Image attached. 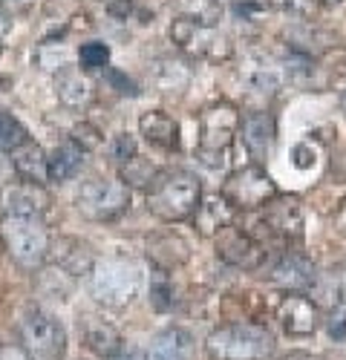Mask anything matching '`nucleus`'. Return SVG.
Listing matches in <instances>:
<instances>
[{
	"label": "nucleus",
	"mask_w": 346,
	"mask_h": 360,
	"mask_svg": "<svg viewBox=\"0 0 346 360\" xmlns=\"http://www.w3.org/2000/svg\"><path fill=\"white\" fill-rule=\"evenodd\" d=\"M81 340H84V346L90 349L93 354H98V357H104V360H110L115 352L124 346L119 328L110 326V323H104V320H96V317H86V320L81 323Z\"/></svg>",
	"instance_id": "22"
},
{
	"label": "nucleus",
	"mask_w": 346,
	"mask_h": 360,
	"mask_svg": "<svg viewBox=\"0 0 346 360\" xmlns=\"http://www.w3.org/2000/svg\"><path fill=\"white\" fill-rule=\"evenodd\" d=\"M277 360H323V357L321 354H309V352H288V354H283Z\"/></svg>",
	"instance_id": "41"
},
{
	"label": "nucleus",
	"mask_w": 346,
	"mask_h": 360,
	"mask_svg": "<svg viewBox=\"0 0 346 360\" xmlns=\"http://www.w3.org/2000/svg\"><path fill=\"white\" fill-rule=\"evenodd\" d=\"M240 136L248 159L254 165H263L277 141V118L269 110H251L240 118Z\"/></svg>",
	"instance_id": "12"
},
{
	"label": "nucleus",
	"mask_w": 346,
	"mask_h": 360,
	"mask_svg": "<svg viewBox=\"0 0 346 360\" xmlns=\"http://www.w3.org/2000/svg\"><path fill=\"white\" fill-rule=\"evenodd\" d=\"M75 205H78V214L90 222H115L130 211V188L122 179L93 176L81 185Z\"/></svg>",
	"instance_id": "6"
},
{
	"label": "nucleus",
	"mask_w": 346,
	"mask_h": 360,
	"mask_svg": "<svg viewBox=\"0 0 346 360\" xmlns=\"http://www.w3.org/2000/svg\"><path fill=\"white\" fill-rule=\"evenodd\" d=\"M107 12L115 18V20H127L130 12H133V0H107Z\"/></svg>",
	"instance_id": "36"
},
{
	"label": "nucleus",
	"mask_w": 346,
	"mask_h": 360,
	"mask_svg": "<svg viewBox=\"0 0 346 360\" xmlns=\"http://www.w3.org/2000/svg\"><path fill=\"white\" fill-rule=\"evenodd\" d=\"M12 165L15 173L23 182H32V185H46L49 182V167H46V153L44 147L35 144L29 139L26 144H20L18 150H12Z\"/></svg>",
	"instance_id": "23"
},
{
	"label": "nucleus",
	"mask_w": 346,
	"mask_h": 360,
	"mask_svg": "<svg viewBox=\"0 0 346 360\" xmlns=\"http://www.w3.org/2000/svg\"><path fill=\"white\" fill-rule=\"evenodd\" d=\"M104 81L115 89L119 96H139V89H136V84L124 75V72H119V70H113V67H107L104 70Z\"/></svg>",
	"instance_id": "35"
},
{
	"label": "nucleus",
	"mask_w": 346,
	"mask_h": 360,
	"mask_svg": "<svg viewBox=\"0 0 346 360\" xmlns=\"http://www.w3.org/2000/svg\"><path fill=\"white\" fill-rule=\"evenodd\" d=\"M269 6L286 12V15H295V18H312L321 6V0H266Z\"/></svg>",
	"instance_id": "34"
},
{
	"label": "nucleus",
	"mask_w": 346,
	"mask_h": 360,
	"mask_svg": "<svg viewBox=\"0 0 346 360\" xmlns=\"http://www.w3.org/2000/svg\"><path fill=\"white\" fill-rule=\"evenodd\" d=\"M269 280H271L277 288H283L286 294H303V291L312 288L314 280H317L314 262H312L303 251H286V254L274 262Z\"/></svg>",
	"instance_id": "16"
},
{
	"label": "nucleus",
	"mask_w": 346,
	"mask_h": 360,
	"mask_svg": "<svg viewBox=\"0 0 346 360\" xmlns=\"http://www.w3.org/2000/svg\"><path fill=\"white\" fill-rule=\"evenodd\" d=\"M148 259L150 265L156 268V271H177V268H182L188 259H191V245L188 239L173 233V231H165V233H156L150 236L148 243Z\"/></svg>",
	"instance_id": "17"
},
{
	"label": "nucleus",
	"mask_w": 346,
	"mask_h": 360,
	"mask_svg": "<svg viewBox=\"0 0 346 360\" xmlns=\"http://www.w3.org/2000/svg\"><path fill=\"white\" fill-rule=\"evenodd\" d=\"M321 309L306 294H286L277 303V323L283 326L286 335L292 338H309L321 328Z\"/></svg>",
	"instance_id": "14"
},
{
	"label": "nucleus",
	"mask_w": 346,
	"mask_h": 360,
	"mask_svg": "<svg viewBox=\"0 0 346 360\" xmlns=\"http://www.w3.org/2000/svg\"><path fill=\"white\" fill-rule=\"evenodd\" d=\"M211 360H266L274 352V335L263 323H225L208 335Z\"/></svg>",
	"instance_id": "4"
},
{
	"label": "nucleus",
	"mask_w": 346,
	"mask_h": 360,
	"mask_svg": "<svg viewBox=\"0 0 346 360\" xmlns=\"http://www.w3.org/2000/svg\"><path fill=\"white\" fill-rule=\"evenodd\" d=\"M234 6H248V4H266V0H231Z\"/></svg>",
	"instance_id": "42"
},
{
	"label": "nucleus",
	"mask_w": 346,
	"mask_h": 360,
	"mask_svg": "<svg viewBox=\"0 0 346 360\" xmlns=\"http://www.w3.org/2000/svg\"><path fill=\"white\" fill-rule=\"evenodd\" d=\"M12 15H26V12H32L38 0H0Z\"/></svg>",
	"instance_id": "38"
},
{
	"label": "nucleus",
	"mask_w": 346,
	"mask_h": 360,
	"mask_svg": "<svg viewBox=\"0 0 346 360\" xmlns=\"http://www.w3.org/2000/svg\"><path fill=\"white\" fill-rule=\"evenodd\" d=\"M139 133L153 150L162 153H173L179 150V124L162 110H148L139 115Z\"/></svg>",
	"instance_id": "18"
},
{
	"label": "nucleus",
	"mask_w": 346,
	"mask_h": 360,
	"mask_svg": "<svg viewBox=\"0 0 346 360\" xmlns=\"http://www.w3.org/2000/svg\"><path fill=\"white\" fill-rule=\"evenodd\" d=\"M119 170H122L119 179H122L127 188H144V191H148L150 182L156 179V170L150 167V162H144L141 156H133V159H130L127 165H122Z\"/></svg>",
	"instance_id": "30"
},
{
	"label": "nucleus",
	"mask_w": 346,
	"mask_h": 360,
	"mask_svg": "<svg viewBox=\"0 0 346 360\" xmlns=\"http://www.w3.org/2000/svg\"><path fill=\"white\" fill-rule=\"evenodd\" d=\"M0 360H32L26 352H23V346L18 343V346H12V343H4L0 346Z\"/></svg>",
	"instance_id": "39"
},
{
	"label": "nucleus",
	"mask_w": 346,
	"mask_h": 360,
	"mask_svg": "<svg viewBox=\"0 0 346 360\" xmlns=\"http://www.w3.org/2000/svg\"><path fill=\"white\" fill-rule=\"evenodd\" d=\"M240 133V112L231 101H214L199 112L196 133V159L205 167H225L231 144Z\"/></svg>",
	"instance_id": "2"
},
{
	"label": "nucleus",
	"mask_w": 346,
	"mask_h": 360,
	"mask_svg": "<svg viewBox=\"0 0 346 360\" xmlns=\"http://www.w3.org/2000/svg\"><path fill=\"white\" fill-rule=\"evenodd\" d=\"M193 357H196V340L179 326L159 332L148 349V360H193Z\"/></svg>",
	"instance_id": "20"
},
{
	"label": "nucleus",
	"mask_w": 346,
	"mask_h": 360,
	"mask_svg": "<svg viewBox=\"0 0 346 360\" xmlns=\"http://www.w3.org/2000/svg\"><path fill=\"white\" fill-rule=\"evenodd\" d=\"M237 217V207L231 205L222 193H214V196H205L199 202V207L193 211V228L199 236H217L222 228H228Z\"/></svg>",
	"instance_id": "19"
},
{
	"label": "nucleus",
	"mask_w": 346,
	"mask_h": 360,
	"mask_svg": "<svg viewBox=\"0 0 346 360\" xmlns=\"http://www.w3.org/2000/svg\"><path fill=\"white\" fill-rule=\"evenodd\" d=\"M70 139H72L78 147H84L86 153H90V150H98V147H101V141H104L101 130H98L96 124H90V122L75 124V127H72V133H70Z\"/></svg>",
	"instance_id": "33"
},
{
	"label": "nucleus",
	"mask_w": 346,
	"mask_h": 360,
	"mask_svg": "<svg viewBox=\"0 0 346 360\" xmlns=\"http://www.w3.org/2000/svg\"><path fill=\"white\" fill-rule=\"evenodd\" d=\"M12 26H15V15L4 4H0V44H4L12 35Z\"/></svg>",
	"instance_id": "37"
},
{
	"label": "nucleus",
	"mask_w": 346,
	"mask_h": 360,
	"mask_svg": "<svg viewBox=\"0 0 346 360\" xmlns=\"http://www.w3.org/2000/svg\"><path fill=\"white\" fill-rule=\"evenodd\" d=\"M90 277V294L107 309H122L127 303H133L139 288H141V271L133 259L115 257V259H104L96 262Z\"/></svg>",
	"instance_id": "5"
},
{
	"label": "nucleus",
	"mask_w": 346,
	"mask_h": 360,
	"mask_svg": "<svg viewBox=\"0 0 346 360\" xmlns=\"http://www.w3.org/2000/svg\"><path fill=\"white\" fill-rule=\"evenodd\" d=\"M153 84L159 93H182L191 84V70L179 58H159L153 67Z\"/></svg>",
	"instance_id": "25"
},
{
	"label": "nucleus",
	"mask_w": 346,
	"mask_h": 360,
	"mask_svg": "<svg viewBox=\"0 0 346 360\" xmlns=\"http://www.w3.org/2000/svg\"><path fill=\"white\" fill-rule=\"evenodd\" d=\"M55 96L67 110H86L93 104V86L78 67H64L55 72Z\"/></svg>",
	"instance_id": "21"
},
{
	"label": "nucleus",
	"mask_w": 346,
	"mask_h": 360,
	"mask_svg": "<svg viewBox=\"0 0 346 360\" xmlns=\"http://www.w3.org/2000/svg\"><path fill=\"white\" fill-rule=\"evenodd\" d=\"M321 4H323V6H329V9H335V6H343L346 0H321Z\"/></svg>",
	"instance_id": "43"
},
{
	"label": "nucleus",
	"mask_w": 346,
	"mask_h": 360,
	"mask_svg": "<svg viewBox=\"0 0 346 360\" xmlns=\"http://www.w3.org/2000/svg\"><path fill=\"white\" fill-rule=\"evenodd\" d=\"M243 86L251 98H274V93L280 89V78L271 67H263V64H251L245 72H243Z\"/></svg>",
	"instance_id": "27"
},
{
	"label": "nucleus",
	"mask_w": 346,
	"mask_h": 360,
	"mask_svg": "<svg viewBox=\"0 0 346 360\" xmlns=\"http://www.w3.org/2000/svg\"><path fill=\"white\" fill-rule=\"evenodd\" d=\"M170 9L177 12V18H188L205 26H219L222 20L219 0H170Z\"/></svg>",
	"instance_id": "26"
},
{
	"label": "nucleus",
	"mask_w": 346,
	"mask_h": 360,
	"mask_svg": "<svg viewBox=\"0 0 346 360\" xmlns=\"http://www.w3.org/2000/svg\"><path fill=\"white\" fill-rule=\"evenodd\" d=\"M18 338L23 352L32 360H64L67 354V332L55 317L29 309L18 323Z\"/></svg>",
	"instance_id": "8"
},
{
	"label": "nucleus",
	"mask_w": 346,
	"mask_h": 360,
	"mask_svg": "<svg viewBox=\"0 0 346 360\" xmlns=\"http://www.w3.org/2000/svg\"><path fill=\"white\" fill-rule=\"evenodd\" d=\"M58 271H64L67 277H84L93 271L96 251L90 243H84L78 236H58L49 243V257H46Z\"/></svg>",
	"instance_id": "15"
},
{
	"label": "nucleus",
	"mask_w": 346,
	"mask_h": 360,
	"mask_svg": "<svg viewBox=\"0 0 346 360\" xmlns=\"http://www.w3.org/2000/svg\"><path fill=\"white\" fill-rule=\"evenodd\" d=\"M170 41L177 44L185 55L196 58V61H211L222 64L234 55V44L228 35L219 32V26H205L188 18H173L170 20Z\"/></svg>",
	"instance_id": "7"
},
{
	"label": "nucleus",
	"mask_w": 346,
	"mask_h": 360,
	"mask_svg": "<svg viewBox=\"0 0 346 360\" xmlns=\"http://www.w3.org/2000/svg\"><path fill=\"white\" fill-rule=\"evenodd\" d=\"M0 243L18 268L35 271L49 257L52 236L44 217H0Z\"/></svg>",
	"instance_id": "3"
},
{
	"label": "nucleus",
	"mask_w": 346,
	"mask_h": 360,
	"mask_svg": "<svg viewBox=\"0 0 346 360\" xmlns=\"http://www.w3.org/2000/svg\"><path fill=\"white\" fill-rule=\"evenodd\" d=\"M277 193L280 191L274 185V179L260 165H248V167L234 170L222 185V196L237 207V214L240 211H257V207L271 202Z\"/></svg>",
	"instance_id": "9"
},
{
	"label": "nucleus",
	"mask_w": 346,
	"mask_h": 360,
	"mask_svg": "<svg viewBox=\"0 0 346 360\" xmlns=\"http://www.w3.org/2000/svg\"><path fill=\"white\" fill-rule=\"evenodd\" d=\"M84 156H86V150L78 147L72 139L52 147V153H46L49 182H67V179H72L78 173V167L84 165Z\"/></svg>",
	"instance_id": "24"
},
{
	"label": "nucleus",
	"mask_w": 346,
	"mask_h": 360,
	"mask_svg": "<svg viewBox=\"0 0 346 360\" xmlns=\"http://www.w3.org/2000/svg\"><path fill=\"white\" fill-rule=\"evenodd\" d=\"M49 211V193L44 185L9 182L0 188V217H44Z\"/></svg>",
	"instance_id": "13"
},
{
	"label": "nucleus",
	"mask_w": 346,
	"mask_h": 360,
	"mask_svg": "<svg viewBox=\"0 0 346 360\" xmlns=\"http://www.w3.org/2000/svg\"><path fill=\"white\" fill-rule=\"evenodd\" d=\"M29 141V133L26 127L18 122V118L6 110H0V150H6V153H12V150H18L20 144Z\"/></svg>",
	"instance_id": "29"
},
{
	"label": "nucleus",
	"mask_w": 346,
	"mask_h": 360,
	"mask_svg": "<svg viewBox=\"0 0 346 360\" xmlns=\"http://www.w3.org/2000/svg\"><path fill=\"white\" fill-rule=\"evenodd\" d=\"M107 64H110V46L107 44H101V41L81 44V49H78L81 72H98V70H107Z\"/></svg>",
	"instance_id": "28"
},
{
	"label": "nucleus",
	"mask_w": 346,
	"mask_h": 360,
	"mask_svg": "<svg viewBox=\"0 0 346 360\" xmlns=\"http://www.w3.org/2000/svg\"><path fill=\"white\" fill-rule=\"evenodd\" d=\"M148 193V211L162 222H185L202 202V182L199 176L182 167L159 170L150 182Z\"/></svg>",
	"instance_id": "1"
},
{
	"label": "nucleus",
	"mask_w": 346,
	"mask_h": 360,
	"mask_svg": "<svg viewBox=\"0 0 346 360\" xmlns=\"http://www.w3.org/2000/svg\"><path fill=\"white\" fill-rule=\"evenodd\" d=\"M214 239H217V257L222 262H228L231 268L254 271V268H260L266 259L263 243H260L248 228H237L234 222H231L228 228H222Z\"/></svg>",
	"instance_id": "10"
},
{
	"label": "nucleus",
	"mask_w": 346,
	"mask_h": 360,
	"mask_svg": "<svg viewBox=\"0 0 346 360\" xmlns=\"http://www.w3.org/2000/svg\"><path fill=\"white\" fill-rule=\"evenodd\" d=\"M263 225L271 236L283 239V243H300L303 239V205L292 193H277L271 202L263 205Z\"/></svg>",
	"instance_id": "11"
},
{
	"label": "nucleus",
	"mask_w": 346,
	"mask_h": 360,
	"mask_svg": "<svg viewBox=\"0 0 346 360\" xmlns=\"http://www.w3.org/2000/svg\"><path fill=\"white\" fill-rule=\"evenodd\" d=\"M107 156H110V162H113L115 167L127 165L133 156H139V153H136V139H133L130 133H119V136H115V139L110 141Z\"/></svg>",
	"instance_id": "32"
},
{
	"label": "nucleus",
	"mask_w": 346,
	"mask_h": 360,
	"mask_svg": "<svg viewBox=\"0 0 346 360\" xmlns=\"http://www.w3.org/2000/svg\"><path fill=\"white\" fill-rule=\"evenodd\" d=\"M340 112L346 115V89H343V93H340Z\"/></svg>",
	"instance_id": "44"
},
{
	"label": "nucleus",
	"mask_w": 346,
	"mask_h": 360,
	"mask_svg": "<svg viewBox=\"0 0 346 360\" xmlns=\"http://www.w3.org/2000/svg\"><path fill=\"white\" fill-rule=\"evenodd\" d=\"M150 303L156 311H167L173 306V283L167 280V271H156L150 280Z\"/></svg>",
	"instance_id": "31"
},
{
	"label": "nucleus",
	"mask_w": 346,
	"mask_h": 360,
	"mask_svg": "<svg viewBox=\"0 0 346 360\" xmlns=\"http://www.w3.org/2000/svg\"><path fill=\"white\" fill-rule=\"evenodd\" d=\"M110 360H148V354H144V352H139L136 346H122V349L115 352Z\"/></svg>",
	"instance_id": "40"
}]
</instances>
